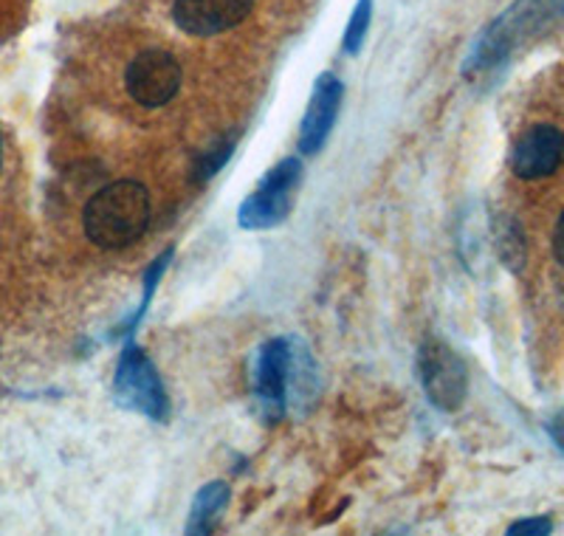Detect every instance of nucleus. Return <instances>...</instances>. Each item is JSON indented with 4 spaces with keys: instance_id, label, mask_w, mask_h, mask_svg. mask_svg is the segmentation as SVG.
Instances as JSON below:
<instances>
[{
    "instance_id": "17",
    "label": "nucleus",
    "mask_w": 564,
    "mask_h": 536,
    "mask_svg": "<svg viewBox=\"0 0 564 536\" xmlns=\"http://www.w3.org/2000/svg\"><path fill=\"white\" fill-rule=\"evenodd\" d=\"M553 255H556V260L564 266V212L558 215L556 232H553Z\"/></svg>"
},
{
    "instance_id": "7",
    "label": "nucleus",
    "mask_w": 564,
    "mask_h": 536,
    "mask_svg": "<svg viewBox=\"0 0 564 536\" xmlns=\"http://www.w3.org/2000/svg\"><path fill=\"white\" fill-rule=\"evenodd\" d=\"M291 376V339H269L254 364V396L260 412L269 424L280 421L289 407Z\"/></svg>"
},
{
    "instance_id": "4",
    "label": "nucleus",
    "mask_w": 564,
    "mask_h": 536,
    "mask_svg": "<svg viewBox=\"0 0 564 536\" xmlns=\"http://www.w3.org/2000/svg\"><path fill=\"white\" fill-rule=\"evenodd\" d=\"M302 173H305V167L300 159H282L280 164L271 167L260 186L240 204V229L260 232L280 226L291 215V204H294V195L300 190Z\"/></svg>"
},
{
    "instance_id": "10",
    "label": "nucleus",
    "mask_w": 564,
    "mask_h": 536,
    "mask_svg": "<svg viewBox=\"0 0 564 536\" xmlns=\"http://www.w3.org/2000/svg\"><path fill=\"white\" fill-rule=\"evenodd\" d=\"M341 99H345V85L334 74H322L314 85L311 103L300 125V150L305 156H316L325 148L327 136L334 130L336 116H339Z\"/></svg>"
},
{
    "instance_id": "9",
    "label": "nucleus",
    "mask_w": 564,
    "mask_h": 536,
    "mask_svg": "<svg viewBox=\"0 0 564 536\" xmlns=\"http://www.w3.org/2000/svg\"><path fill=\"white\" fill-rule=\"evenodd\" d=\"M251 9L254 0H175L173 20L181 32L193 37H212L240 26Z\"/></svg>"
},
{
    "instance_id": "1",
    "label": "nucleus",
    "mask_w": 564,
    "mask_h": 536,
    "mask_svg": "<svg viewBox=\"0 0 564 536\" xmlns=\"http://www.w3.org/2000/svg\"><path fill=\"white\" fill-rule=\"evenodd\" d=\"M564 26V0H517L508 12L494 20L471 49L466 71H488L506 63L517 49L545 37Z\"/></svg>"
},
{
    "instance_id": "3",
    "label": "nucleus",
    "mask_w": 564,
    "mask_h": 536,
    "mask_svg": "<svg viewBox=\"0 0 564 536\" xmlns=\"http://www.w3.org/2000/svg\"><path fill=\"white\" fill-rule=\"evenodd\" d=\"M113 398L119 407L135 409L150 421H167L170 416V398L159 371L133 339H128V347L116 367Z\"/></svg>"
},
{
    "instance_id": "14",
    "label": "nucleus",
    "mask_w": 564,
    "mask_h": 536,
    "mask_svg": "<svg viewBox=\"0 0 564 536\" xmlns=\"http://www.w3.org/2000/svg\"><path fill=\"white\" fill-rule=\"evenodd\" d=\"M370 14H372V0H359V7L352 9L350 26L345 32V52L356 54L361 49L367 37V29H370Z\"/></svg>"
},
{
    "instance_id": "13",
    "label": "nucleus",
    "mask_w": 564,
    "mask_h": 536,
    "mask_svg": "<svg viewBox=\"0 0 564 536\" xmlns=\"http://www.w3.org/2000/svg\"><path fill=\"white\" fill-rule=\"evenodd\" d=\"M170 260H173V249H164V251H161V257H155L153 266L148 268V275H144V294H141L139 311H135L133 317H130V320L122 325V333H124V336H128V339H133L135 328L141 325V320H144V313L150 311V302H153L155 288H159L161 277H164V271H167Z\"/></svg>"
},
{
    "instance_id": "2",
    "label": "nucleus",
    "mask_w": 564,
    "mask_h": 536,
    "mask_svg": "<svg viewBox=\"0 0 564 536\" xmlns=\"http://www.w3.org/2000/svg\"><path fill=\"white\" fill-rule=\"evenodd\" d=\"M150 224V195L139 181H113L85 204V235L99 249H124Z\"/></svg>"
},
{
    "instance_id": "15",
    "label": "nucleus",
    "mask_w": 564,
    "mask_h": 536,
    "mask_svg": "<svg viewBox=\"0 0 564 536\" xmlns=\"http://www.w3.org/2000/svg\"><path fill=\"white\" fill-rule=\"evenodd\" d=\"M235 144H238V139H235V136H229V139H226V141L215 144V148H212L209 153L200 156V159L195 161V167H198V173H195V179H198V181H209L212 175L218 173L220 167H224L226 161L231 159V153H235Z\"/></svg>"
},
{
    "instance_id": "18",
    "label": "nucleus",
    "mask_w": 564,
    "mask_h": 536,
    "mask_svg": "<svg viewBox=\"0 0 564 536\" xmlns=\"http://www.w3.org/2000/svg\"><path fill=\"white\" fill-rule=\"evenodd\" d=\"M547 432H551L553 443L564 452V412H558V416L547 424Z\"/></svg>"
},
{
    "instance_id": "11",
    "label": "nucleus",
    "mask_w": 564,
    "mask_h": 536,
    "mask_svg": "<svg viewBox=\"0 0 564 536\" xmlns=\"http://www.w3.org/2000/svg\"><path fill=\"white\" fill-rule=\"evenodd\" d=\"M231 500V489L224 480H212L195 494L193 511H189V523H186V534H212L215 525H218L220 514L226 511Z\"/></svg>"
},
{
    "instance_id": "16",
    "label": "nucleus",
    "mask_w": 564,
    "mask_h": 536,
    "mask_svg": "<svg viewBox=\"0 0 564 536\" xmlns=\"http://www.w3.org/2000/svg\"><path fill=\"white\" fill-rule=\"evenodd\" d=\"M553 523L551 517H528V519H517V523L508 528V534L517 536V534H533V536H542V534H551Z\"/></svg>"
},
{
    "instance_id": "6",
    "label": "nucleus",
    "mask_w": 564,
    "mask_h": 536,
    "mask_svg": "<svg viewBox=\"0 0 564 536\" xmlns=\"http://www.w3.org/2000/svg\"><path fill=\"white\" fill-rule=\"evenodd\" d=\"M124 88L141 108H161L181 90V65L164 49H144L124 71Z\"/></svg>"
},
{
    "instance_id": "5",
    "label": "nucleus",
    "mask_w": 564,
    "mask_h": 536,
    "mask_svg": "<svg viewBox=\"0 0 564 536\" xmlns=\"http://www.w3.org/2000/svg\"><path fill=\"white\" fill-rule=\"evenodd\" d=\"M417 376L423 393L443 412H457L466 401V364L441 339H426L417 351Z\"/></svg>"
},
{
    "instance_id": "12",
    "label": "nucleus",
    "mask_w": 564,
    "mask_h": 536,
    "mask_svg": "<svg viewBox=\"0 0 564 536\" xmlns=\"http://www.w3.org/2000/svg\"><path fill=\"white\" fill-rule=\"evenodd\" d=\"M494 240H497V251H500L502 262H506L511 271H522L525 266V237H522V226L513 221V217H502L494 232Z\"/></svg>"
},
{
    "instance_id": "8",
    "label": "nucleus",
    "mask_w": 564,
    "mask_h": 536,
    "mask_svg": "<svg viewBox=\"0 0 564 536\" xmlns=\"http://www.w3.org/2000/svg\"><path fill=\"white\" fill-rule=\"evenodd\" d=\"M564 161V133L553 125H533L511 148V173L522 181L547 179Z\"/></svg>"
}]
</instances>
